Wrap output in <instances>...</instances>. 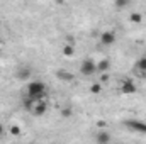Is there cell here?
<instances>
[{"instance_id": "6da1fadb", "label": "cell", "mask_w": 146, "mask_h": 144, "mask_svg": "<svg viewBox=\"0 0 146 144\" xmlns=\"http://www.w3.org/2000/svg\"><path fill=\"white\" fill-rule=\"evenodd\" d=\"M26 90H27V95H29V97H33V98L39 100V98H44V97H46V90H48V87H46V83L41 81V80H33V81L27 83Z\"/></svg>"}, {"instance_id": "7a4b0ae2", "label": "cell", "mask_w": 146, "mask_h": 144, "mask_svg": "<svg viewBox=\"0 0 146 144\" xmlns=\"http://www.w3.org/2000/svg\"><path fill=\"white\" fill-rule=\"evenodd\" d=\"M95 73H97V61L87 58L80 63V75L82 76H92Z\"/></svg>"}, {"instance_id": "3957f363", "label": "cell", "mask_w": 146, "mask_h": 144, "mask_svg": "<svg viewBox=\"0 0 146 144\" xmlns=\"http://www.w3.org/2000/svg\"><path fill=\"white\" fill-rule=\"evenodd\" d=\"M46 112H48V102H46L44 98H39V100H36L34 107L31 110V115H34V117H42Z\"/></svg>"}, {"instance_id": "277c9868", "label": "cell", "mask_w": 146, "mask_h": 144, "mask_svg": "<svg viewBox=\"0 0 146 144\" xmlns=\"http://www.w3.org/2000/svg\"><path fill=\"white\" fill-rule=\"evenodd\" d=\"M115 39H117V36L114 31H104L100 34V44L102 46H112L115 42Z\"/></svg>"}, {"instance_id": "5b68a950", "label": "cell", "mask_w": 146, "mask_h": 144, "mask_svg": "<svg viewBox=\"0 0 146 144\" xmlns=\"http://www.w3.org/2000/svg\"><path fill=\"white\" fill-rule=\"evenodd\" d=\"M121 92H122L124 95H133V93L138 92V88H136V85H134L133 80H124L122 85H121Z\"/></svg>"}, {"instance_id": "8992f818", "label": "cell", "mask_w": 146, "mask_h": 144, "mask_svg": "<svg viewBox=\"0 0 146 144\" xmlns=\"http://www.w3.org/2000/svg\"><path fill=\"white\" fill-rule=\"evenodd\" d=\"M31 76H33V70H31L29 66H26V65L19 66V70L15 73V78H17V80H29Z\"/></svg>"}, {"instance_id": "52a82bcc", "label": "cell", "mask_w": 146, "mask_h": 144, "mask_svg": "<svg viewBox=\"0 0 146 144\" xmlns=\"http://www.w3.org/2000/svg\"><path fill=\"white\" fill-rule=\"evenodd\" d=\"M95 141L100 144H107L112 141V136H110L107 131H104V129H100V131H97V134H95Z\"/></svg>"}, {"instance_id": "ba28073f", "label": "cell", "mask_w": 146, "mask_h": 144, "mask_svg": "<svg viewBox=\"0 0 146 144\" xmlns=\"http://www.w3.org/2000/svg\"><path fill=\"white\" fill-rule=\"evenodd\" d=\"M110 68V61L109 59H100V61H97V73L100 75V73H106L109 71Z\"/></svg>"}, {"instance_id": "9c48e42d", "label": "cell", "mask_w": 146, "mask_h": 144, "mask_svg": "<svg viewBox=\"0 0 146 144\" xmlns=\"http://www.w3.org/2000/svg\"><path fill=\"white\" fill-rule=\"evenodd\" d=\"M61 53H63V56H66V58H73V56H75V44L66 42V44L63 46Z\"/></svg>"}, {"instance_id": "30bf717a", "label": "cell", "mask_w": 146, "mask_h": 144, "mask_svg": "<svg viewBox=\"0 0 146 144\" xmlns=\"http://www.w3.org/2000/svg\"><path fill=\"white\" fill-rule=\"evenodd\" d=\"M56 76L60 80H63V81H73V75L70 71H65V70H60V71L56 73Z\"/></svg>"}, {"instance_id": "8fae6325", "label": "cell", "mask_w": 146, "mask_h": 144, "mask_svg": "<svg viewBox=\"0 0 146 144\" xmlns=\"http://www.w3.org/2000/svg\"><path fill=\"white\" fill-rule=\"evenodd\" d=\"M131 5V0H114V7L117 10H124Z\"/></svg>"}, {"instance_id": "7c38bea8", "label": "cell", "mask_w": 146, "mask_h": 144, "mask_svg": "<svg viewBox=\"0 0 146 144\" xmlns=\"http://www.w3.org/2000/svg\"><path fill=\"white\" fill-rule=\"evenodd\" d=\"M34 104H36V98H33V97H29V95L24 98V108H26L29 114H31V110L34 107Z\"/></svg>"}, {"instance_id": "4fadbf2b", "label": "cell", "mask_w": 146, "mask_h": 144, "mask_svg": "<svg viewBox=\"0 0 146 144\" xmlns=\"http://www.w3.org/2000/svg\"><path fill=\"white\" fill-rule=\"evenodd\" d=\"M129 22H133V24H141V22H143V15H141L139 12H133V14L129 15Z\"/></svg>"}, {"instance_id": "5bb4252c", "label": "cell", "mask_w": 146, "mask_h": 144, "mask_svg": "<svg viewBox=\"0 0 146 144\" xmlns=\"http://www.w3.org/2000/svg\"><path fill=\"white\" fill-rule=\"evenodd\" d=\"M136 70H138V71H146V56L138 58V61H136Z\"/></svg>"}, {"instance_id": "9a60e30c", "label": "cell", "mask_w": 146, "mask_h": 144, "mask_svg": "<svg viewBox=\"0 0 146 144\" xmlns=\"http://www.w3.org/2000/svg\"><path fill=\"white\" fill-rule=\"evenodd\" d=\"M60 115H61L63 119H70V117H73V108H70V107H63L61 110H60Z\"/></svg>"}, {"instance_id": "2e32d148", "label": "cell", "mask_w": 146, "mask_h": 144, "mask_svg": "<svg viewBox=\"0 0 146 144\" xmlns=\"http://www.w3.org/2000/svg\"><path fill=\"white\" fill-rule=\"evenodd\" d=\"M102 92V83L99 81V83H94L92 87H90V93H94V95H99Z\"/></svg>"}, {"instance_id": "e0dca14e", "label": "cell", "mask_w": 146, "mask_h": 144, "mask_svg": "<svg viewBox=\"0 0 146 144\" xmlns=\"http://www.w3.org/2000/svg\"><path fill=\"white\" fill-rule=\"evenodd\" d=\"M9 131H10L12 136H19V134H21V127H19V126H12Z\"/></svg>"}, {"instance_id": "ac0fdd59", "label": "cell", "mask_w": 146, "mask_h": 144, "mask_svg": "<svg viewBox=\"0 0 146 144\" xmlns=\"http://www.w3.org/2000/svg\"><path fill=\"white\" fill-rule=\"evenodd\" d=\"M106 81H109V73H100V83H106Z\"/></svg>"}, {"instance_id": "d6986e66", "label": "cell", "mask_w": 146, "mask_h": 144, "mask_svg": "<svg viewBox=\"0 0 146 144\" xmlns=\"http://www.w3.org/2000/svg\"><path fill=\"white\" fill-rule=\"evenodd\" d=\"M5 132H7V131H5V127H3V124L0 122V139H2L3 136H5Z\"/></svg>"}, {"instance_id": "ffe728a7", "label": "cell", "mask_w": 146, "mask_h": 144, "mask_svg": "<svg viewBox=\"0 0 146 144\" xmlns=\"http://www.w3.org/2000/svg\"><path fill=\"white\" fill-rule=\"evenodd\" d=\"M56 3H65V0H54Z\"/></svg>"}]
</instances>
